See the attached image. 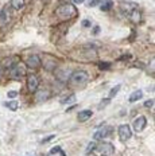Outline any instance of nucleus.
Returning <instances> with one entry per match:
<instances>
[{"instance_id": "obj_5", "label": "nucleus", "mask_w": 155, "mask_h": 156, "mask_svg": "<svg viewBox=\"0 0 155 156\" xmlns=\"http://www.w3.org/2000/svg\"><path fill=\"white\" fill-rule=\"evenodd\" d=\"M96 151L100 152L101 155H112L114 154V151H115V148H114V145H112L111 143H101V144L96 145L95 152Z\"/></svg>"}, {"instance_id": "obj_19", "label": "nucleus", "mask_w": 155, "mask_h": 156, "mask_svg": "<svg viewBox=\"0 0 155 156\" xmlns=\"http://www.w3.org/2000/svg\"><path fill=\"white\" fill-rule=\"evenodd\" d=\"M109 102H111V98H104L101 102H100V105H99V109H103V108H105L106 105H109Z\"/></svg>"}, {"instance_id": "obj_23", "label": "nucleus", "mask_w": 155, "mask_h": 156, "mask_svg": "<svg viewBox=\"0 0 155 156\" xmlns=\"http://www.w3.org/2000/svg\"><path fill=\"white\" fill-rule=\"evenodd\" d=\"M100 4H101V2H100V0H92V2L88 3L89 7H95V5H100Z\"/></svg>"}, {"instance_id": "obj_25", "label": "nucleus", "mask_w": 155, "mask_h": 156, "mask_svg": "<svg viewBox=\"0 0 155 156\" xmlns=\"http://www.w3.org/2000/svg\"><path fill=\"white\" fill-rule=\"evenodd\" d=\"M57 152H62V149H61L59 147H56V148H53V149H51V151H50V154H51V155H53V154L56 155Z\"/></svg>"}, {"instance_id": "obj_22", "label": "nucleus", "mask_w": 155, "mask_h": 156, "mask_svg": "<svg viewBox=\"0 0 155 156\" xmlns=\"http://www.w3.org/2000/svg\"><path fill=\"white\" fill-rule=\"evenodd\" d=\"M99 66H100V69L105 70V69H109V66H111V63H106V62H100V63H99Z\"/></svg>"}, {"instance_id": "obj_7", "label": "nucleus", "mask_w": 155, "mask_h": 156, "mask_svg": "<svg viewBox=\"0 0 155 156\" xmlns=\"http://www.w3.org/2000/svg\"><path fill=\"white\" fill-rule=\"evenodd\" d=\"M146 125H147V120H146V117L144 116H139L135 119V121H134V129L136 132H142L144 128H146Z\"/></svg>"}, {"instance_id": "obj_20", "label": "nucleus", "mask_w": 155, "mask_h": 156, "mask_svg": "<svg viewBox=\"0 0 155 156\" xmlns=\"http://www.w3.org/2000/svg\"><path fill=\"white\" fill-rule=\"evenodd\" d=\"M74 100H76V96H74V94H70L69 97H67V98H65V100H62V104H69V102H73Z\"/></svg>"}, {"instance_id": "obj_18", "label": "nucleus", "mask_w": 155, "mask_h": 156, "mask_svg": "<svg viewBox=\"0 0 155 156\" xmlns=\"http://www.w3.org/2000/svg\"><path fill=\"white\" fill-rule=\"evenodd\" d=\"M96 145H97V143H95V141L89 143V145L86 147V154H92V152L96 149Z\"/></svg>"}, {"instance_id": "obj_11", "label": "nucleus", "mask_w": 155, "mask_h": 156, "mask_svg": "<svg viewBox=\"0 0 155 156\" xmlns=\"http://www.w3.org/2000/svg\"><path fill=\"white\" fill-rule=\"evenodd\" d=\"M92 115H93V112H92V110H89V109L81 110V112L77 115V120H78V121H81V122H84V121H86V120H89L90 117H92Z\"/></svg>"}, {"instance_id": "obj_26", "label": "nucleus", "mask_w": 155, "mask_h": 156, "mask_svg": "<svg viewBox=\"0 0 155 156\" xmlns=\"http://www.w3.org/2000/svg\"><path fill=\"white\" fill-rule=\"evenodd\" d=\"M7 96L9 97V98H15V97L18 96V93H16V92H8Z\"/></svg>"}, {"instance_id": "obj_4", "label": "nucleus", "mask_w": 155, "mask_h": 156, "mask_svg": "<svg viewBox=\"0 0 155 156\" xmlns=\"http://www.w3.org/2000/svg\"><path fill=\"white\" fill-rule=\"evenodd\" d=\"M117 133H119V137H120L121 141H127L128 139H131V136H132L131 126L127 125V124H123L117 128Z\"/></svg>"}, {"instance_id": "obj_2", "label": "nucleus", "mask_w": 155, "mask_h": 156, "mask_svg": "<svg viewBox=\"0 0 155 156\" xmlns=\"http://www.w3.org/2000/svg\"><path fill=\"white\" fill-rule=\"evenodd\" d=\"M77 12L78 11H77V8L74 7L73 4H63V5H59V7L56 9V15L59 19H62V20H67V19L76 18Z\"/></svg>"}, {"instance_id": "obj_12", "label": "nucleus", "mask_w": 155, "mask_h": 156, "mask_svg": "<svg viewBox=\"0 0 155 156\" xmlns=\"http://www.w3.org/2000/svg\"><path fill=\"white\" fill-rule=\"evenodd\" d=\"M50 96V92L47 89H42L39 92H35V98L38 100V101H45V100H47Z\"/></svg>"}, {"instance_id": "obj_8", "label": "nucleus", "mask_w": 155, "mask_h": 156, "mask_svg": "<svg viewBox=\"0 0 155 156\" xmlns=\"http://www.w3.org/2000/svg\"><path fill=\"white\" fill-rule=\"evenodd\" d=\"M26 66L30 69H38L41 66V58L38 55H30L26 61Z\"/></svg>"}, {"instance_id": "obj_1", "label": "nucleus", "mask_w": 155, "mask_h": 156, "mask_svg": "<svg viewBox=\"0 0 155 156\" xmlns=\"http://www.w3.org/2000/svg\"><path fill=\"white\" fill-rule=\"evenodd\" d=\"M89 80V76L86 71L84 70H76L70 74L69 77V85L74 86V87H78V86H84Z\"/></svg>"}, {"instance_id": "obj_21", "label": "nucleus", "mask_w": 155, "mask_h": 156, "mask_svg": "<svg viewBox=\"0 0 155 156\" xmlns=\"http://www.w3.org/2000/svg\"><path fill=\"white\" fill-rule=\"evenodd\" d=\"M119 90H120V85H117V86H115L114 89L111 90V93H109V97H115L116 96V93L119 92Z\"/></svg>"}, {"instance_id": "obj_29", "label": "nucleus", "mask_w": 155, "mask_h": 156, "mask_svg": "<svg viewBox=\"0 0 155 156\" xmlns=\"http://www.w3.org/2000/svg\"><path fill=\"white\" fill-rule=\"evenodd\" d=\"M72 2H73V3H76V4H81L84 0H72Z\"/></svg>"}, {"instance_id": "obj_3", "label": "nucleus", "mask_w": 155, "mask_h": 156, "mask_svg": "<svg viewBox=\"0 0 155 156\" xmlns=\"http://www.w3.org/2000/svg\"><path fill=\"white\" fill-rule=\"evenodd\" d=\"M26 76V65L24 63H16L12 66L11 69V77L14 80H19V78L24 77Z\"/></svg>"}, {"instance_id": "obj_17", "label": "nucleus", "mask_w": 155, "mask_h": 156, "mask_svg": "<svg viewBox=\"0 0 155 156\" xmlns=\"http://www.w3.org/2000/svg\"><path fill=\"white\" fill-rule=\"evenodd\" d=\"M5 106H8L9 110H16L18 106H19V102L15 101V100H12V101H9V102L5 104Z\"/></svg>"}, {"instance_id": "obj_6", "label": "nucleus", "mask_w": 155, "mask_h": 156, "mask_svg": "<svg viewBox=\"0 0 155 156\" xmlns=\"http://www.w3.org/2000/svg\"><path fill=\"white\" fill-rule=\"evenodd\" d=\"M38 86H39V80L35 74H30L27 77V87L31 93H35L38 90Z\"/></svg>"}, {"instance_id": "obj_13", "label": "nucleus", "mask_w": 155, "mask_h": 156, "mask_svg": "<svg viewBox=\"0 0 155 156\" xmlns=\"http://www.w3.org/2000/svg\"><path fill=\"white\" fill-rule=\"evenodd\" d=\"M127 16L130 18L131 22H134V23H138V22L140 20V11H139L138 8H135V9H132V11Z\"/></svg>"}, {"instance_id": "obj_10", "label": "nucleus", "mask_w": 155, "mask_h": 156, "mask_svg": "<svg viewBox=\"0 0 155 156\" xmlns=\"http://www.w3.org/2000/svg\"><path fill=\"white\" fill-rule=\"evenodd\" d=\"M109 131H111V128H101V129H99L97 132L95 133V135H93V139H95V140H101V139H104V137H106V136L109 135Z\"/></svg>"}, {"instance_id": "obj_27", "label": "nucleus", "mask_w": 155, "mask_h": 156, "mask_svg": "<svg viewBox=\"0 0 155 156\" xmlns=\"http://www.w3.org/2000/svg\"><path fill=\"white\" fill-rule=\"evenodd\" d=\"M54 139V135L53 136H49V137H46L45 140H42V143H47V141H50V140H53Z\"/></svg>"}, {"instance_id": "obj_16", "label": "nucleus", "mask_w": 155, "mask_h": 156, "mask_svg": "<svg viewBox=\"0 0 155 156\" xmlns=\"http://www.w3.org/2000/svg\"><path fill=\"white\" fill-rule=\"evenodd\" d=\"M103 4H100V7H101L103 11H106V9H111V7L114 5V3L111 2V0H105V2H101Z\"/></svg>"}, {"instance_id": "obj_14", "label": "nucleus", "mask_w": 155, "mask_h": 156, "mask_svg": "<svg viewBox=\"0 0 155 156\" xmlns=\"http://www.w3.org/2000/svg\"><path fill=\"white\" fill-rule=\"evenodd\" d=\"M142 97H143V92H142V90H135V92L130 96L128 101H130V102H136L138 100L142 98Z\"/></svg>"}, {"instance_id": "obj_9", "label": "nucleus", "mask_w": 155, "mask_h": 156, "mask_svg": "<svg viewBox=\"0 0 155 156\" xmlns=\"http://www.w3.org/2000/svg\"><path fill=\"white\" fill-rule=\"evenodd\" d=\"M41 63H43V67L46 70H49V71H53L57 67V65H58L57 61L53 59L51 57H45L43 61H41Z\"/></svg>"}, {"instance_id": "obj_24", "label": "nucleus", "mask_w": 155, "mask_h": 156, "mask_svg": "<svg viewBox=\"0 0 155 156\" xmlns=\"http://www.w3.org/2000/svg\"><path fill=\"white\" fill-rule=\"evenodd\" d=\"M144 106H146V108H153V106H154V100L153 98L147 100V101L144 102Z\"/></svg>"}, {"instance_id": "obj_28", "label": "nucleus", "mask_w": 155, "mask_h": 156, "mask_svg": "<svg viewBox=\"0 0 155 156\" xmlns=\"http://www.w3.org/2000/svg\"><path fill=\"white\" fill-rule=\"evenodd\" d=\"M82 26H84V27H89V26H90V22H89V20H84V22H82Z\"/></svg>"}, {"instance_id": "obj_15", "label": "nucleus", "mask_w": 155, "mask_h": 156, "mask_svg": "<svg viewBox=\"0 0 155 156\" xmlns=\"http://www.w3.org/2000/svg\"><path fill=\"white\" fill-rule=\"evenodd\" d=\"M9 4H11V7L14 9H22L24 7V0H11L9 2Z\"/></svg>"}]
</instances>
